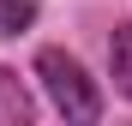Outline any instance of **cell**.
Instances as JSON below:
<instances>
[{
	"mask_svg": "<svg viewBox=\"0 0 132 126\" xmlns=\"http://www.w3.org/2000/svg\"><path fill=\"white\" fill-rule=\"evenodd\" d=\"M36 78H42V96L54 102V114L60 120H72V126H96L102 120V84L84 72V60L78 54H66V48H36Z\"/></svg>",
	"mask_w": 132,
	"mask_h": 126,
	"instance_id": "6da1fadb",
	"label": "cell"
},
{
	"mask_svg": "<svg viewBox=\"0 0 132 126\" xmlns=\"http://www.w3.org/2000/svg\"><path fill=\"white\" fill-rule=\"evenodd\" d=\"M36 120V96L12 66H0V126H30Z\"/></svg>",
	"mask_w": 132,
	"mask_h": 126,
	"instance_id": "7a4b0ae2",
	"label": "cell"
},
{
	"mask_svg": "<svg viewBox=\"0 0 132 126\" xmlns=\"http://www.w3.org/2000/svg\"><path fill=\"white\" fill-rule=\"evenodd\" d=\"M108 78L132 102V24H114V36H108Z\"/></svg>",
	"mask_w": 132,
	"mask_h": 126,
	"instance_id": "3957f363",
	"label": "cell"
},
{
	"mask_svg": "<svg viewBox=\"0 0 132 126\" xmlns=\"http://www.w3.org/2000/svg\"><path fill=\"white\" fill-rule=\"evenodd\" d=\"M36 18H42V6H36V0H0V42L24 36Z\"/></svg>",
	"mask_w": 132,
	"mask_h": 126,
	"instance_id": "277c9868",
	"label": "cell"
}]
</instances>
